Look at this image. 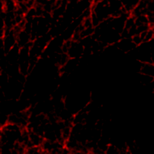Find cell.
Masks as SVG:
<instances>
[{
    "instance_id": "cell-1",
    "label": "cell",
    "mask_w": 154,
    "mask_h": 154,
    "mask_svg": "<svg viewBox=\"0 0 154 154\" xmlns=\"http://www.w3.org/2000/svg\"><path fill=\"white\" fill-rule=\"evenodd\" d=\"M121 1L126 11L129 12L136 7L138 0H121Z\"/></svg>"
}]
</instances>
